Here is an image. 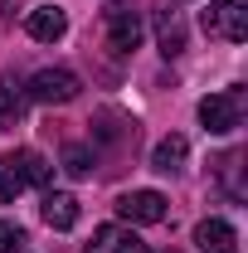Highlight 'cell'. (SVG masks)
Returning <instances> with one entry per match:
<instances>
[{"mask_svg":"<svg viewBox=\"0 0 248 253\" xmlns=\"http://www.w3.org/2000/svg\"><path fill=\"white\" fill-rule=\"evenodd\" d=\"M205 30L214 34V39L244 44V39H248V5H244V0H209V10H205Z\"/></svg>","mask_w":248,"mask_h":253,"instance_id":"cell-2","label":"cell"},{"mask_svg":"<svg viewBox=\"0 0 248 253\" xmlns=\"http://www.w3.org/2000/svg\"><path fill=\"white\" fill-rule=\"evenodd\" d=\"M141 253H151V249H141Z\"/></svg>","mask_w":248,"mask_h":253,"instance_id":"cell-18","label":"cell"},{"mask_svg":"<svg viewBox=\"0 0 248 253\" xmlns=\"http://www.w3.org/2000/svg\"><path fill=\"white\" fill-rule=\"evenodd\" d=\"M63 170L68 175H88L93 170V151L88 146H63Z\"/></svg>","mask_w":248,"mask_h":253,"instance_id":"cell-13","label":"cell"},{"mask_svg":"<svg viewBox=\"0 0 248 253\" xmlns=\"http://www.w3.org/2000/svg\"><path fill=\"white\" fill-rule=\"evenodd\" d=\"M185 151H190V146H185V136H165V141H156V151H151V166L170 175V170H180Z\"/></svg>","mask_w":248,"mask_h":253,"instance_id":"cell-12","label":"cell"},{"mask_svg":"<svg viewBox=\"0 0 248 253\" xmlns=\"http://www.w3.org/2000/svg\"><path fill=\"white\" fill-rule=\"evenodd\" d=\"M102 25H107V44L117 49V54H131L136 44H141V15L122 5V0H112L107 10H102Z\"/></svg>","mask_w":248,"mask_h":253,"instance_id":"cell-3","label":"cell"},{"mask_svg":"<svg viewBox=\"0 0 248 253\" xmlns=\"http://www.w3.org/2000/svg\"><path fill=\"white\" fill-rule=\"evenodd\" d=\"M20 195V175H15V166H10V156L0 161V205H10Z\"/></svg>","mask_w":248,"mask_h":253,"instance_id":"cell-15","label":"cell"},{"mask_svg":"<svg viewBox=\"0 0 248 253\" xmlns=\"http://www.w3.org/2000/svg\"><path fill=\"white\" fill-rule=\"evenodd\" d=\"M10 166H15L20 185H49V166H44V156H39V151H15V156H10Z\"/></svg>","mask_w":248,"mask_h":253,"instance_id":"cell-11","label":"cell"},{"mask_svg":"<svg viewBox=\"0 0 248 253\" xmlns=\"http://www.w3.org/2000/svg\"><path fill=\"white\" fill-rule=\"evenodd\" d=\"M146 244L136 239V234H126V229H117V224H102L93 234V244H88V253H141Z\"/></svg>","mask_w":248,"mask_h":253,"instance_id":"cell-8","label":"cell"},{"mask_svg":"<svg viewBox=\"0 0 248 253\" xmlns=\"http://www.w3.org/2000/svg\"><path fill=\"white\" fill-rule=\"evenodd\" d=\"M15 5H20V0H0V15H15Z\"/></svg>","mask_w":248,"mask_h":253,"instance_id":"cell-17","label":"cell"},{"mask_svg":"<svg viewBox=\"0 0 248 253\" xmlns=\"http://www.w3.org/2000/svg\"><path fill=\"white\" fill-rule=\"evenodd\" d=\"M20 244H25V229L10 224V219H0V253H15Z\"/></svg>","mask_w":248,"mask_h":253,"instance_id":"cell-16","label":"cell"},{"mask_svg":"<svg viewBox=\"0 0 248 253\" xmlns=\"http://www.w3.org/2000/svg\"><path fill=\"white\" fill-rule=\"evenodd\" d=\"M156 39H161V54H165V59L185 54V30H180L175 10H161V15H156Z\"/></svg>","mask_w":248,"mask_h":253,"instance_id":"cell-9","label":"cell"},{"mask_svg":"<svg viewBox=\"0 0 248 253\" xmlns=\"http://www.w3.org/2000/svg\"><path fill=\"white\" fill-rule=\"evenodd\" d=\"M15 122H20V97H15L5 83H0V131H10Z\"/></svg>","mask_w":248,"mask_h":253,"instance_id":"cell-14","label":"cell"},{"mask_svg":"<svg viewBox=\"0 0 248 253\" xmlns=\"http://www.w3.org/2000/svg\"><path fill=\"white\" fill-rule=\"evenodd\" d=\"M30 34L39 44H54V39L68 34V15H63L59 5H39V10H30Z\"/></svg>","mask_w":248,"mask_h":253,"instance_id":"cell-7","label":"cell"},{"mask_svg":"<svg viewBox=\"0 0 248 253\" xmlns=\"http://www.w3.org/2000/svg\"><path fill=\"white\" fill-rule=\"evenodd\" d=\"M195 244H200V253H239V234L224 219H200L195 224Z\"/></svg>","mask_w":248,"mask_h":253,"instance_id":"cell-6","label":"cell"},{"mask_svg":"<svg viewBox=\"0 0 248 253\" xmlns=\"http://www.w3.org/2000/svg\"><path fill=\"white\" fill-rule=\"evenodd\" d=\"M44 219H49V229H73L78 224V200L73 195H44Z\"/></svg>","mask_w":248,"mask_h":253,"instance_id":"cell-10","label":"cell"},{"mask_svg":"<svg viewBox=\"0 0 248 253\" xmlns=\"http://www.w3.org/2000/svg\"><path fill=\"white\" fill-rule=\"evenodd\" d=\"M200 122L209 126L214 136H229L244 126V88H229V93H209L200 102Z\"/></svg>","mask_w":248,"mask_h":253,"instance_id":"cell-1","label":"cell"},{"mask_svg":"<svg viewBox=\"0 0 248 253\" xmlns=\"http://www.w3.org/2000/svg\"><path fill=\"white\" fill-rule=\"evenodd\" d=\"M117 214L131 224H161L165 219V195H156V190H131L117 200Z\"/></svg>","mask_w":248,"mask_h":253,"instance_id":"cell-5","label":"cell"},{"mask_svg":"<svg viewBox=\"0 0 248 253\" xmlns=\"http://www.w3.org/2000/svg\"><path fill=\"white\" fill-rule=\"evenodd\" d=\"M78 73L73 68H39L30 78V97L34 102H73L78 97Z\"/></svg>","mask_w":248,"mask_h":253,"instance_id":"cell-4","label":"cell"}]
</instances>
